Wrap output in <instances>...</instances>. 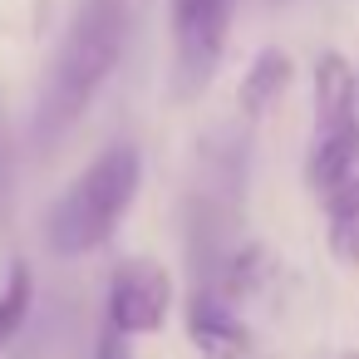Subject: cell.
I'll use <instances>...</instances> for the list:
<instances>
[{
    "mask_svg": "<svg viewBox=\"0 0 359 359\" xmlns=\"http://www.w3.org/2000/svg\"><path fill=\"white\" fill-rule=\"evenodd\" d=\"M354 168H359V114L344 118L339 128L320 133V143H315V153H310V187L330 192V187L344 182Z\"/></svg>",
    "mask_w": 359,
    "mask_h": 359,
    "instance_id": "8",
    "label": "cell"
},
{
    "mask_svg": "<svg viewBox=\"0 0 359 359\" xmlns=\"http://www.w3.org/2000/svg\"><path fill=\"white\" fill-rule=\"evenodd\" d=\"M359 114V79H354V65L339 55V50H325L315 60V133H330L339 128L344 118Z\"/></svg>",
    "mask_w": 359,
    "mask_h": 359,
    "instance_id": "6",
    "label": "cell"
},
{
    "mask_svg": "<svg viewBox=\"0 0 359 359\" xmlns=\"http://www.w3.org/2000/svg\"><path fill=\"white\" fill-rule=\"evenodd\" d=\"M266 276V246H246L236 261H231V276H226V290L231 295H251Z\"/></svg>",
    "mask_w": 359,
    "mask_h": 359,
    "instance_id": "11",
    "label": "cell"
},
{
    "mask_svg": "<svg viewBox=\"0 0 359 359\" xmlns=\"http://www.w3.org/2000/svg\"><path fill=\"white\" fill-rule=\"evenodd\" d=\"M94 359H133V349H128V334L109 325V330L99 334V349H94Z\"/></svg>",
    "mask_w": 359,
    "mask_h": 359,
    "instance_id": "12",
    "label": "cell"
},
{
    "mask_svg": "<svg viewBox=\"0 0 359 359\" xmlns=\"http://www.w3.org/2000/svg\"><path fill=\"white\" fill-rule=\"evenodd\" d=\"M231 35V0H172V94L187 104L197 99Z\"/></svg>",
    "mask_w": 359,
    "mask_h": 359,
    "instance_id": "3",
    "label": "cell"
},
{
    "mask_svg": "<svg viewBox=\"0 0 359 359\" xmlns=\"http://www.w3.org/2000/svg\"><path fill=\"white\" fill-rule=\"evenodd\" d=\"M330 251L344 266H359V177L330 187Z\"/></svg>",
    "mask_w": 359,
    "mask_h": 359,
    "instance_id": "9",
    "label": "cell"
},
{
    "mask_svg": "<svg viewBox=\"0 0 359 359\" xmlns=\"http://www.w3.org/2000/svg\"><path fill=\"white\" fill-rule=\"evenodd\" d=\"M290 74H295V65H290V55H285V50H261V55L251 60V69H246L241 89H236L241 114H246V118L271 114V109H276V99L290 89Z\"/></svg>",
    "mask_w": 359,
    "mask_h": 359,
    "instance_id": "7",
    "label": "cell"
},
{
    "mask_svg": "<svg viewBox=\"0 0 359 359\" xmlns=\"http://www.w3.org/2000/svg\"><path fill=\"white\" fill-rule=\"evenodd\" d=\"M123 40H128V0H79L74 6L60 55L40 84V104H35L40 138H60L99 99V89L123 60Z\"/></svg>",
    "mask_w": 359,
    "mask_h": 359,
    "instance_id": "1",
    "label": "cell"
},
{
    "mask_svg": "<svg viewBox=\"0 0 359 359\" xmlns=\"http://www.w3.org/2000/svg\"><path fill=\"white\" fill-rule=\"evenodd\" d=\"M30 300H35V276H30L25 261H15L6 290H0V349L20 334V325H25V315H30Z\"/></svg>",
    "mask_w": 359,
    "mask_h": 359,
    "instance_id": "10",
    "label": "cell"
},
{
    "mask_svg": "<svg viewBox=\"0 0 359 359\" xmlns=\"http://www.w3.org/2000/svg\"><path fill=\"white\" fill-rule=\"evenodd\" d=\"M138 182H143V153H138L133 143L104 148V153L55 197V207H50V217H45V241H50V251L65 256V261L99 251V246L118 231L123 212L133 207Z\"/></svg>",
    "mask_w": 359,
    "mask_h": 359,
    "instance_id": "2",
    "label": "cell"
},
{
    "mask_svg": "<svg viewBox=\"0 0 359 359\" xmlns=\"http://www.w3.org/2000/svg\"><path fill=\"white\" fill-rule=\"evenodd\" d=\"M187 334H192V344H197L207 359H246V349H251L246 325H241L217 295H207V290L187 305Z\"/></svg>",
    "mask_w": 359,
    "mask_h": 359,
    "instance_id": "5",
    "label": "cell"
},
{
    "mask_svg": "<svg viewBox=\"0 0 359 359\" xmlns=\"http://www.w3.org/2000/svg\"><path fill=\"white\" fill-rule=\"evenodd\" d=\"M172 310V276L168 266L148 261V256H133L114 271L109 280V325L123 330V334H153L163 330Z\"/></svg>",
    "mask_w": 359,
    "mask_h": 359,
    "instance_id": "4",
    "label": "cell"
}]
</instances>
